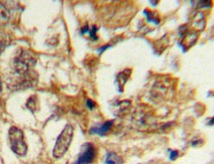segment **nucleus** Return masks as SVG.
<instances>
[{
  "mask_svg": "<svg viewBox=\"0 0 214 164\" xmlns=\"http://www.w3.org/2000/svg\"><path fill=\"white\" fill-rule=\"evenodd\" d=\"M178 156H179V152L178 151L172 150L170 151V156H169V158H170V160L174 161V160H175L176 158L178 157Z\"/></svg>",
  "mask_w": 214,
  "mask_h": 164,
  "instance_id": "15",
  "label": "nucleus"
},
{
  "mask_svg": "<svg viewBox=\"0 0 214 164\" xmlns=\"http://www.w3.org/2000/svg\"><path fill=\"white\" fill-rule=\"evenodd\" d=\"M0 91H1V81H0Z\"/></svg>",
  "mask_w": 214,
  "mask_h": 164,
  "instance_id": "20",
  "label": "nucleus"
},
{
  "mask_svg": "<svg viewBox=\"0 0 214 164\" xmlns=\"http://www.w3.org/2000/svg\"><path fill=\"white\" fill-rule=\"evenodd\" d=\"M8 44H9V39H7L6 36L0 35V54L5 50Z\"/></svg>",
  "mask_w": 214,
  "mask_h": 164,
  "instance_id": "12",
  "label": "nucleus"
},
{
  "mask_svg": "<svg viewBox=\"0 0 214 164\" xmlns=\"http://www.w3.org/2000/svg\"><path fill=\"white\" fill-rule=\"evenodd\" d=\"M35 96H32L28 99V102H27V107L29 111H31L32 112H35L36 108V99Z\"/></svg>",
  "mask_w": 214,
  "mask_h": 164,
  "instance_id": "11",
  "label": "nucleus"
},
{
  "mask_svg": "<svg viewBox=\"0 0 214 164\" xmlns=\"http://www.w3.org/2000/svg\"><path fill=\"white\" fill-rule=\"evenodd\" d=\"M113 120L106 121L104 124L100 125H98L95 127H91L89 131V133L91 135H98L100 137H104L108 134V132L110 131L112 125H113Z\"/></svg>",
  "mask_w": 214,
  "mask_h": 164,
  "instance_id": "5",
  "label": "nucleus"
},
{
  "mask_svg": "<svg viewBox=\"0 0 214 164\" xmlns=\"http://www.w3.org/2000/svg\"><path fill=\"white\" fill-rule=\"evenodd\" d=\"M89 35H90V37H91V39L93 40V41H96V40H98V36H96V34H97V28H96V26H93L91 27V29H89Z\"/></svg>",
  "mask_w": 214,
  "mask_h": 164,
  "instance_id": "13",
  "label": "nucleus"
},
{
  "mask_svg": "<svg viewBox=\"0 0 214 164\" xmlns=\"http://www.w3.org/2000/svg\"><path fill=\"white\" fill-rule=\"evenodd\" d=\"M123 158L119 156L115 152H109L106 155L105 163L106 164H123Z\"/></svg>",
  "mask_w": 214,
  "mask_h": 164,
  "instance_id": "7",
  "label": "nucleus"
},
{
  "mask_svg": "<svg viewBox=\"0 0 214 164\" xmlns=\"http://www.w3.org/2000/svg\"><path fill=\"white\" fill-rule=\"evenodd\" d=\"M95 103L92 101V100H91V99H87L86 100V106H87V108L88 109H90V110H92L94 107H95Z\"/></svg>",
  "mask_w": 214,
  "mask_h": 164,
  "instance_id": "16",
  "label": "nucleus"
},
{
  "mask_svg": "<svg viewBox=\"0 0 214 164\" xmlns=\"http://www.w3.org/2000/svg\"><path fill=\"white\" fill-rule=\"evenodd\" d=\"M36 63L32 53L28 50H21L13 60L14 71L20 75L29 74V70Z\"/></svg>",
  "mask_w": 214,
  "mask_h": 164,
  "instance_id": "2",
  "label": "nucleus"
},
{
  "mask_svg": "<svg viewBox=\"0 0 214 164\" xmlns=\"http://www.w3.org/2000/svg\"><path fill=\"white\" fill-rule=\"evenodd\" d=\"M144 15L147 18V21L149 23H154L156 25H158L159 23H160V19H159V17L157 16V14L153 12V11H149L148 10H145L144 11Z\"/></svg>",
  "mask_w": 214,
  "mask_h": 164,
  "instance_id": "10",
  "label": "nucleus"
},
{
  "mask_svg": "<svg viewBox=\"0 0 214 164\" xmlns=\"http://www.w3.org/2000/svg\"><path fill=\"white\" fill-rule=\"evenodd\" d=\"M96 157V149L91 144H85L74 164H90Z\"/></svg>",
  "mask_w": 214,
  "mask_h": 164,
  "instance_id": "4",
  "label": "nucleus"
},
{
  "mask_svg": "<svg viewBox=\"0 0 214 164\" xmlns=\"http://www.w3.org/2000/svg\"><path fill=\"white\" fill-rule=\"evenodd\" d=\"M194 25L195 29H197L199 30H202L205 28V17H204L203 13H201V12L197 13V15L194 17Z\"/></svg>",
  "mask_w": 214,
  "mask_h": 164,
  "instance_id": "9",
  "label": "nucleus"
},
{
  "mask_svg": "<svg viewBox=\"0 0 214 164\" xmlns=\"http://www.w3.org/2000/svg\"><path fill=\"white\" fill-rule=\"evenodd\" d=\"M130 73H131V70L130 69H125L124 71L122 73H120L117 77V85H118V88H119V92H123V88L124 84L126 83L127 79H129Z\"/></svg>",
  "mask_w": 214,
  "mask_h": 164,
  "instance_id": "6",
  "label": "nucleus"
},
{
  "mask_svg": "<svg viewBox=\"0 0 214 164\" xmlns=\"http://www.w3.org/2000/svg\"><path fill=\"white\" fill-rule=\"evenodd\" d=\"M9 140L11 150L18 156H25L28 150L23 131L19 128L12 126L9 131Z\"/></svg>",
  "mask_w": 214,
  "mask_h": 164,
  "instance_id": "3",
  "label": "nucleus"
},
{
  "mask_svg": "<svg viewBox=\"0 0 214 164\" xmlns=\"http://www.w3.org/2000/svg\"><path fill=\"white\" fill-rule=\"evenodd\" d=\"M11 18L10 11L2 3H0V25H4L9 22Z\"/></svg>",
  "mask_w": 214,
  "mask_h": 164,
  "instance_id": "8",
  "label": "nucleus"
},
{
  "mask_svg": "<svg viewBox=\"0 0 214 164\" xmlns=\"http://www.w3.org/2000/svg\"><path fill=\"white\" fill-rule=\"evenodd\" d=\"M89 29H90L89 27L87 26V25H85L84 28L81 29V34H85L86 32H89Z\"/></svg>",
  "mask_w": 214,
  "mask_h": 164,
  "instance_id": "18",
  "label": "nucleus"
},
{
  "mask_svg": "<svg viewBox=\"0 0 214 164\" xmlns=\"http://www.w3.org/2000/svg\"><path fill=\"white\" fill-rule=\"evenodd\" d=\"M73 136V128L71 125H67L60 132L55 142L53 150V156L54 158L62 157L70 147Z\"/></svg>",
  "mask_w": 214,
  "mask_h": 164,
  "instance_id": "1",
  "label": "nucleus"
},
{
  "mask_svg": "<svg viewBox=\"0 0 214 164\" xmlns=\"http://www.w3.org/2000/svg\"><path fill=\"white\" fill-rule=\"evenodd\" d=\"M110 45H105V46H104V47H101L100 48H98V53L99 54H102V53L104 52V51H105L108 48H110Z\"/></svg>",
  "mask_w": 214,
  "mask_h": 164,
  "instance_id": "17",
  "label": "nucleus"
},
{
  "mask_svg": "<svg viewBox=\"0 0 214 164\" xmlns=\"http://www.w3.org/2000/svg\"><path fill=\"white\" fill-rule=\"evenodd\" d=\"M213 125V118H211V120H210V123H209V125Z\"/></svg>",
  "mask_w": 214,
  "mask_h": 164,
  "instance_id": "19",
  "label": "nucleus"
},
{
  "mask_svg": "<svg viewBox=\"0 0 214 164\" xmlns=\"http://www.w3.org/2000/svg\"><path fill=\"white\" fill-rule=\"evenodd\" d=\"M198 4H199L198 5L199 8H207L212 5V3L210 1H200V2H198Z\"/></svg>",
  "mask_w": 214,
  "mask_h": 164,
  "instance_id": "14",
  "label": "nucleus"
}]
</instances>
